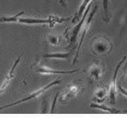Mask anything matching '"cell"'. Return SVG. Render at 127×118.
Instances as JSON below:
<instances>
[{"mask_svg": "<svg viewBox=\"0 0 127 118\" xmlns=\"http://www.w3.org/2000/svg\"></svg>", "mask_w": 127, "mask_h": 118, "instance_id": "obj_18", "label": "cell"}, {"mask_svg": "<svg viewBox=\"0 0 127 118\" xmlns=\"http://www.w3.org/2000/svg\"><path fill=\"white\" fill-rule=\"evenodd\" d=\"M118 88H119V90H120V92H122V93L124 95H125V96H127V90H124V88L121 86H120V85L118 86Z\"/></svg>", "mask_w": 127, "mask_h": 118, "instance_id": "obj_15", "label": "cell"}, {"mask_svg": "<svg viewBox=\"0 0 127 118\" xmlns=\"http://www.w3.org/2000/svg\"><path fill=\"white\" fill-rule=\"evenodd\" d=\"M18 22L22 24H49L51 27H52L56 22L54 20L52 16H50L47 20H39V19H34V18H19Z\"/></svg>", "mask_w": 127, "mask_h": 118, "instance_id": "obj_6", "label": "cell"}, {"mask_svg": "<svg viewBox=\"0 0 127 118\" xmlns=\"http://www.w3.org/2000/svg\"><path fill=\"white\" fill-rule=\"evenodd\" d=\"M20 59L21 57L20 56H19L18 59L15 61L14 64L13 65V66H12V67H11V69H10V71L8 72V73L7 74V75L6 76L5 79H4V80L3 81L1 85L0 86V94H1L3 93V92L5 91V90L7 88V87L8 86V85L10 84L11 80L13 78L15 70L16 69L17 65L19 64V62L20 61Z\"/></svg>", "mask_w": 127, "mask_h": 118, "instance_id": "obj_5", "label": "cell"}, {"mask_svg": "<svg viewBox=\"0 0 127 118\" xmlns=\"http://www.w3.org/2000/svg\"><path fill=\"white\" fill-rule=\"evenodd\" d=\"M90 107L95 108H99V109H101V110H102V111H108V112H109L110 113H118L117 111H115V109L107 107V106H104V105H100V104H96V103H93V104H91Z\"/></svg>", "mask_w": 127, "mask_h": 118, "instance_id": "obj_11", "label": "cell"}, {"mask_svg": "<svg viewBox=\"0 0 127 118\" xmlns=\"http://www.w3.org/2000/svg\"><path fill=\"white\" fill-rule=\"evenodd\" d=\"M36 71L38 73L42 74H69L72 73L77 72L79 69H74V70H55V69L49 68L45 66H39Z\"/></svg>", "mask_w": 127, "mask_h": 118, "instance_id": "obj_7", "label": "cell"}, {"mask_svg": "<svg viewBox=\"0 0 127 118\" xmlns=\"http://www.w3.org/2000/svg\"><path fill=\"white\" fill-rule=\"evenodd\" d=\"M90 6H91V4L90 3L89 6H88L86 8V9L84 11V15L83 16L81 17V19L79 21V24L76 26L75 27L72 29V35H71V38H70V46L74 45V43L76 41V38H77V35L79 34V31L81 30V29L82 27V26L83 25V23L85 22L86 21V18L87 17V15L89 12L90 9Z\"/></svg>", "mask_w": 127, "mask_h": 118, "instance_id": "obj_4", "label": "cell"}, {"mask_svg": "<svg viewBox=\"0 0 127 118\" xmlns=\"http://www.w3.org/2000/svg\"><path fill=\"white\" fill-rule=\"evenodd\" d=\"M101 69L98 67H93L90 69V76L95 79H98L99 78V74Z\"/></svg>", "mask_w": 127, "mask_h": 118, "instance_id": "obj_12", "label": "cell"}, {"mask_svg": "<svg viewBox=\"0 0 127 118\" xmlns=\"http://www.w3.org/2000/svg\"><path fill=\"white\" fill-rule=\"evenodd\" d=\"M127 57L124 56V58L122 59V60H121L120 63L117 65V67L115 69V73L113 75V79L112 80V82L110 83V90H109V97H110V103L112 104H115V98H116V88H117V85H116V80H117V75L119 69L120 68L121 65H122V63L124 62V61L126 60Z\"/></svg>", "mask_w": 127, "mask_h": 118, "instance_id": "obj_3", "label": "cell"}, {"mask_svg": "<svg viewBox=\"0 0 127 118\" xmlns=\"http://www.w3.org/2000/svg\"><path fill=\"white\" fill-rule=\"evenodd\" d=\"M61 83V80H56L54 81H53L52 83H49L47 85H46L45 86L42 87L41 88L38 89V90H35V92H32L31 94H30L29 96L27 97H24L22 99H20L17 101H15V102H13L12 104H8V105H6V106H1L0 107V110H2L3 108H6L11 107V106H15V105H17V104H20L21 103H24V102H26V101H30L31 99H33L35 98L38 97V96H40V94H43L45 92H46L47 90H49V88H51L52 86H55V85H57V84H59Z\"/></svg>", "mask_w": 127, "mask_h": 118, "instance_id": "obj_1", "label": "cell"}, {"mask_svg": "<svg viewBox=\"0 0 127 118\" xmlns=\"http://www.w3.org/2000/svg\"><path fill=\"white\" fill-rule=\"evenodd\" d=\"M58 96H59V92H58V93H57V94H56L55 99H54V103H53V104H52V111H54V106H55V102L56 101V99H57V97H58Z\"/></svg>", "mask_w": 127, "mask_h": 118, "instance_id": "obj_16", "label": "cell"}, {"mask_svg": "<svg viewBox=\"0 0 127 118\" xmlns=\"http://www.w3.org/2000/svg\"><path fill=\"white\" fill-rule=\"evenodd\" d=\"M96 10H97V6L95 7L94 8H93V10L91 11V13L90 14L89 17H88V19H87V20L85 22V23H84V25H83V31H82V35H81V40H80V42H79V47H78V49H77V52L76 53V55L75 57H74V63H75L76 62V60H77V58H78V54H79V50H80V48H81V45H82V42L83 41V39L85 38V36H86V33H87V32H88V29L90 27V25L91 24V22H92V20H93V17H94V15H95V14L96 13Z\"/></svg>", "mask_w": 127, "mask_h": 118, "instance_id": "obj_2", "label": "cell"}, {"mask_svg": "<svg viewBox=\"0 0 127 118\" xmlns=\"http://www.w3.org/2000/svg\"><path fill=\"white\" fill-rule=\"evenodd\" d=\"M49 40V42H50L51 44H52V45H57L59 42V38H58L56 35H50Z\"/></svg>", "mask_w": 127, "mask_h": 118, "instance_id": "obj_14", "label": "cell"}, {"mask_svg": "<svg viewBox=\"0 0 127 118\" xmlns=\"http://www.w3.org/2000/svg\"><path fill=\"white\" fill-rule=\"evenodd\" d=\"M59 1H60V3H61L63 6H65V1H64V0H59Z\"/></svg>", "mask_w": 127, "mask_h": 118, "instance_id": "obj_17", "label": "cell"}, {"mask_svg": "<svg viewBox=\"0 0 127 118\" xmlns=\"http://www.w3.org/2000/svg\"><path fill=\"white\" fill-rule=\"evenodd\" d=\"M109 0H103V7L106 17H108V9H109Z\"/></svg>", "mask_w": 127, "mask_h": 118, "instance_id": "obj_13", "label": "cell"}, {"mask_svg": "<svg viewBox=\"0 0 127 118\" xmlns=\"http://www.w3.org/2000/svg\"><path fill=\"white\" fill-rule=\"evenodd\" d=\"M92 0H83V1L82 3L81 4V6L79 7V10L77 11V13L76 14V15L74 16V17L73 18L72 20V23H75L76 22V21L79 20L81 19V17H82L83 14L84 13V11L86 9V8L88 6V5L90 3Z\"/></svg>", "mask_w": 127, "mask_h": 118, "instance_id": "obj_8", "label": "cell"}, {"mask_svg": "<svg viewBox=\"0 0 127 118\" xmlns=\"http://www.w3.org/2000/svg\"><path fill=\"white\" fill-rule=\"evenodd\" d=\"M24 13V11L20 12L17 15H15L14 16L11 17H0V22H18V19L21 15Z\"/></svg>", "mask_w": 127, "mask_h": 118, "instance_id": "obj_10", "label": "cell"}, {"mask_svg": "<svg viewBox=\"0 0 127 118\" xmlns=\"http://www.w3.org/2000/svg\"><path fill=\"white\" fill-rule=\"evenodd\" d=\"M69 56V53H52V54H46L44 55L45 58L58 59H67Z\"/></svg>", "mask_w": 127, "mask_h": 118, "instance_id": "obj_9", "label": "cell"}]
</instances>
